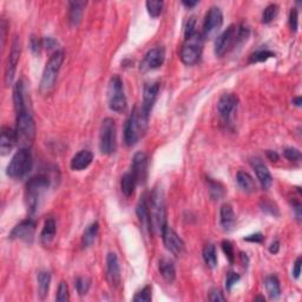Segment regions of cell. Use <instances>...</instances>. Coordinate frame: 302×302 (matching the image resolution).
<instances>
[{
    "mask_svg": "<svg viewBox=\"0 0 302 302\" xmlns=\"http://www.w3.org/2000/svg\"><path fill=\"white\" fill-rule=\"evenodd\" d=\"M203 50V34L196 30V20L190 18L186 27V38L181 47V60L186 65H195Z\"/></svg>",
    "mask_w": 302,
    "mask_h": 302,
    "instance_id": "1",
    "label": "cell"
},
{
    "mask_svg": "<svg viewBox=\"0 0 302 302\" xmlns=\"http://www.w3.org/2000/svg\"><path fill=\"white\" fill-rule=\"evenodd\" d=\"M251 34V30L245 25H230L216 39L215 54L217 57L226 56L228 52L245 43Z\"/></svg>",
    "mask_w": 302,
    "mask_h": 302,
    "instance_id": "2",
    "label": "cell"
},
{
    "mask_svg": "<svg viewBox=\"0 0 302 302\" xmlns=\"http://www.w3.org/2000/svg\"><path fill=\"white\" fill-rule=\"evenodd\" d=\"M149 210H150L151 232L156 235H162L167 227V208L163 190L161 188H155L149 197Z\"/></svg>",
    "mask_w": 302,
    "mask_h": 302,
    "instance_id": "3",
    "label": "cell"
},
{
    "mask_svg": "<svg viewBox=\"0 0 302 302\" xmlns=\"http://www.w3.org/2000/svg\"><path fill=\"white\" fill-rule=\"evenodd\" d=\"M50 187V180L45 175H35L26 184L25 201L27 210L31 214L37 213L45 193Z\"/></svg>",
    "mask_w": 302,
    "mask_h": 302,
    "instance_id": "4",
    "label": "cell"
},
{
    "mask_svg": "<svg viewBox=\"0 0 302 302\" xmlns=\"http://www.w3.org/2000/svg\"><path fill=\"white\" fill-rule=\"evenodd\" d=\"M64 61V52L63 51H56L52 54L50 59L45 65V69L41 76L40 80V90L41 95H50L52 90L56 86V82L58 78V73H59L61 65Z\"/></svg>",
    "mask_w": 302,
    "mask_h": 302,
    "instance_id": "5",
    "label": "cell"
},
{
    "mask_svg": "<svg viewBox=\"0 0 302 302\" xmlns=\"http://www.w3.org/2000/svg\"><path fill=\"white\" fill-rule=\"evenodd\" d=\"M15 134H17V141L20 148H30L33 144L35 138V124L33 117L27 108L17 112Z\"/></svg>",
    "mask_w": 302,
    "mask_h": 302,
    "instance_id": "6",
    "label": "cell"
},
{
    "mask_svg": "<svg viewBox=\"0 0 302 302\" xmlns=\"http://www.w3.org/2000/svg\"><path fill=\"white\" fill-rule=\"evenodd\" d=\"M32 167H33V160H32L30 148H20L8 163L6 173L11 178L20 180L30 173Z\"/></svg>",
    "mask_w": 302,
    "mask_h": 302,
    "instance_id": "7",
    "label": "cell"
},
{
    "mask_svg": "<svg viewBox=\"0 0 302 302\" xmlns=\"http://www.w3.org/2000/svg\"><path fill=\"white\" fill-rule=\"evenodd\" d=\"M148 125V119L141 115L139 109L135 108L124 126V141L128 147H134L137 144L139 138L144 134Z\"/></svg>",
    "mask_w": 302,
    "mask_h": 302,
    "instance_id": "8",
    "label": "cell"
},
{
    "mask_svg": "<svg viewBox=\"0 0 302 302\" xmlns=\"http://www.w3.org/2000/svg\"><path fill=\"white\" fill-rule=\"evenodd\" d=\"M109 108L115 112H124L126 109V97L122 79L118 76H112L108 85Z\"/></svg>",
    "mask_w": 302,
    "mask_h": 302,
    "instance_id": "9",
    "label": "cell"
},
{
    "mask_svg": "<svg viewBox=\"0 0 302 302\" xmlns=\"http://www.w3.org/2000/svg\"><path fill=\"white\" fill-rule=\"evenodd\" d=\"M117 132L116 122L111 117H108L102 122L99 134V149L103 155H112L116 150Z\"/></svg>",
    "mask_w": 302,
    "mask_h": 302,
    "instance_id": "10",
    "label": "cell"
},
{
    "mask_svg": "<svg viewBox=\"0 0 302 302\" xmlns=\"http://www.w3.org/2000/svg\"><path fill=\"white\" fill-rule=\"evenodd\" d=\"M223 25V13L220 7L214 6L207 12L203 24V37L212 39L217 34Z\"/></svg>",
    "mask_w": 302,
    "mask_h": 302,
    "instance_id": "11",
    "label": "cell"
},
{
    "mask_svg": "<svg viewBox=\"0 0 302 302\" xmlns=\"http://www.w3.org/2000/svg\"><path fill=\"white\" fill-rule=\"evenodd\" d=\"M21 53V46H20V40L18 37H15L12 41V47L9 51L7 61H6V67H5V84L9 85L13 82V78H14L15 70H17V65L20 58Z\"/></svg>",
    "mask_w": 302,
    "mask_h": 302,
    "instance_id": "12",
    "label": "cell"
},
{
    "mask_svg": "<svg viewBox=\"0 0 302 302\" xmlns=\"http://www.w3.org/2000/svg\"><path fill=\"white\" fill-rule=\"evenodd\" d=\"M239 98L238 96L233 93H225L221 96V98L217 103V110H219L220 117L225 123H230L233 118L234 112L238 108Z\"/></svg>",
    "mask_w": 302,
    "mask_h": 302,
    "instance_id": "13",
    "label": "cell"
},
{
    "mask_svg": "<svg viewBox=\"0 0 302 302\" xmlns=\"http://www.w3.org/2000/svg\"><path fill=\"white\" fill-rule=\"evenodd\" d=\"M162 239H163L165 248H167L171 254L175 256H181L183 254L186 245H184L183 240L178 236V234L175 232L174 229H171L170 227L168 226L165 227L163 233H162Z\"/></svg>",
    "mask_w": 302,
    "mask_h": 302,
    "instance_id": "14",
    "label": "cell"
},
{
    "mask_svg": "<svg viewBox=\"0 0 302 302\" xmlns=\"http://www.w3.org/2000/svg\"><path fill=\"white\" fill-rule=\"evenodd\" d=\"M35 232V222L32 219H27L21 221L19 225H17L12 229L9 234V239L11 240H20V241L31 243L33 241Z\"/></svg>",
    "mask_w": 302,
    "mask_h": 302,
    "instance_id": "15",
    "label": "cell"
},
{
    "mask_svg": "<svg viewBox=\"0 0 302 302\" xmlns=\"http://www.w3.org/2000/svg\"><path fill=\"white\" fill-rule=\"evenodd\" d=\"M131 174L136 178L137 184H143L148 178V156L145 152H136L131 163Z\"/></svg>",
    "mask_w": 302,
    "mask_h": 302,
    "instance_id": "16",
    "label": "cell"
},
{
    "mask_svg": "<svg viewBox=\"0 0 302 302\" xmlns=\"http://www.w3.org/2000/svg\"><path fill=\"white\" fill-rule=\"evenodd\" d=\"M158 91H160V84L158 83L147 84L144 87L142 108L139 109V111H141V115L144 117L145 119H149L151 110L154 108V104L156 102V99H157Z\"/></svg>",
    "mask_w": 302,
    "mask_h": 302,
    "instance_id": "17",
    "label": "cell"
},
{
    "mask_svg": "<svg viewBox=\"0 0 302 302\" xmlns=\"http://www.w3.org/2000/svg\"><path fill=\"white\" fill-rule=\"evenodd\" d=\"M106 278L112 288H118L121 286V266L115 253H109L106 256Z\"/></svg>",
    "mask_w": 302,
    "mask_h": 302,
    "instance_id": "18",
    "label": "cell"
},
{
    "mask_svg": "<svg viewBox=\"0 0 302 302\" xmlns=\"http://www.w3.org/2000/svg\"><path fill=\"white\" fill-rule=\"evenodd\" d=\"M165 59V50L163 47L157 46L151 48L145 54L144 60L142 63V67L145 70H155L162 66Z\"/></svg>",
    "mask_w": 302,
    "mask_h": 302,
    "instance_id": "19",
    "label": "cell"
},
{
    "mask_svg": "<svg viewBox=\"0 0 302 302\" xmlns=\"http://www.w3.org/2000/svg\"><path fill=\"white\" fill-rule=\"evenodd\" d=\"M17 134L15 130L9 126H2L1 128V137H0V154L6 156L9 151L17 144Z\"/></svg>",
    "mask_w": 302,
    "mask_h": 302,
    "instance_id": "20",
    "label": "cell"
},
{
    "mask_svg": "<svg viewBox=\"0 0 302 302\" xmlns=\"http://www.w3.org/2000/svg\"><path fill=\"white\" fill-rule=\"evenodd\" d=\"M252 165L254 168L256 176H258V180L261 184V187L264 189H269L273 184V177L271 171L268 170V168L266 167L264 162H262L260 158H254L252 161Z\"/></svg>",
    "mask_w": 302,
    "mask_h": 302,
    "instance_id": "21",
    "label": "cell"
},
{
    "mask_svg": "<svg viewBox=\"0 0 302 302\" xmlns=\"http://www.w3.org/2000/svg\"><path fill=\"white\" fill-rule=\"evenodd\" d=\"M137 216L143 229L151 232V222H150V210H149V199L147 195H143L137 204Z\"/></svg>",
    "mask_w": 302,
    "mask_h": 302,
    "instance_id": "22",
    "label": "cell"
},
{
    "mask_svg": "<svg viewBox=\"0 0 302 302\" xmlns=\"http://www.w3.org/2000/svg\"><path fill=\"white\" fill-rule=\"evenodd\" d=\"M220 223L223 230L226 232H232L236 225V215L234 213L233 207L226 203L221 207L220 210Z\"/></svg>",
    "mask_w": 302,
    "mask_h": 302,
    "instance_id": "23",
    "label": "cell"
},
{
    "mask_svg": "<svg viewBox=\"0 0 302 302\" xmlns=\"http://www.w3.org/2000/svg\"><path fill=\"white\" fill-rule=\"evenodd\" d=\"M93 161V154L89 150H82L77 152L70 162V167L74 171H82L86 169Z\"/></svg>",
    "mask_w": 302,
    "mask_h": 302,
    "instance_id": "24",
    "label": "cell"
},
{
    "mask_svg": "<svg viewBox=\"0 0 302 302\" xmlns=\"http://www.w3.org/2000/svg\"><path fill=\"white\" fill-rule=\"evenodd\" d=\"M158 269H160L162 278L169 284H173L176 279V268H175L174 262L170 259H162L158 264Z\"/></svg>",
    "mask_w": 302,
    "mask_h": 302,
    "instance_id": "25",
    "label": "cell"
},
{
    "mask_svg": "<svg viewBox=\"0 0 302 302\" xmlns=\"http://www.w3.org/2000/svg\"><path fill=\"white\" fill-rule=\"evenodd\" d=\"M69 21L72 26L79 25L82 20L84 8L86 6V1H70L69 2Z\"/></svg>",
    "mask_w": 302,
    "mask_h": 302,
    "instance_id": "26",
    "label": "cell"
},
{
    "mask_svg": "<svg viewBox=\"0 0 302 302\" xmlns=\"http://www.w3.org/2000/svg\"><path fill=\"white\" fill-rule=\"evenodd\" d=\"M56 232H57V225L54 219H47L45 221L43 230L40 233V241L43 245L48 246L50 243L54 240V236H56Z\"/></svg>",
    "mask_w": 302,
    "mask_h": 302,
    "instance_id": "27",
    "label": "cell"
},
{
    "mask_svg": "<svg viewBox=\"0 0 302 302\" xmlns=\"http://www.w3.org/2000/svg\"><path fill=\"white\" fill-rule=\"evenodd\" d=\"M236 181H238L239 187L245 191V193L252 194L256 191V183L251 175H249L247 171L240 170L238 175H236Z\"/></svg>",
    "mask_w": 302,
    "mask_h": 302,
    "instance_id": "28",
    "label": "cell"
},
{
    "mask_svg": "<svg viewBox=\"0 0 302 302\" xmlns=\"http://www.w3.org/2000/svg\"><path fill=\"white\" fill-rule=\"evenodd\" d=\"M13 103H14L15 112H19L21 111V110L26 109L24 97V84H22V80H18V82L15 83L14 89H13Z\"/></svg>",
    "mask_w": 302,
    "mask_h": 302,
    "instance_id": "29",
    "label": "cell"
},
{
    "mask_svg": "<svg viewBox=\"0 0 302 302\" xmlns=\"http://www.w3.org/2000/svg\"><path fill=\"white\" fill-rule=\"evenodd\" d=\"M98 232H99V225L97 222L91 223V225L84 230L82 236L83 248H89V247L93 245V242L96 241L97 236H98Z\"/></svg>",
    "mask_w": 302,
    "mask_h": 302,
    "instance_id": "30",
    "label": "cell"
},
{
    "mask_svg": "<svg viewBox=\"0 0 302 302\" xmlns=\"http://www.w3.org/2000/svg\"><path fill=\"white\" fill-rule=\"evenodd\" d=\"M38 282V294L41 299H44L48 293L51 284V274L46 271H40L37 275Z\"/></svg>",
    "mask_w": 302,
    "mask_h": 302,
    "instance_id": "31",
    "label": "cell"
},
{
    "mask_svg": "<svg viewBox=\"0 0 302 302\" xmlns=\"http://www.w3.org/2000/svg\"><path fill=\"white\" fill-rule=\"evenodd\" d=\"M266 291L271 299H278L281 295V286L279 279L275 275H271L265 280Z\"/></svg>",
    "mask_w": 302,
    "mask_h": 302,
    "instance_id": "32",
    "label": "cell"
},
{
    "mask_svg": "<svg viewBox=\"0 0 302 302\" xmlns=\"http://www.w3.org/2000/svg\"><path fill=\"white\" fill-rule=\"evenodd\" d=\"M136 186H137V182H136V178L134 175L131 174V171L123 175L122 182H121V188H122V193L124 194L126 197H130L132 194L135 193Z\"/></svg>",
    "mask_w": 302,
    "mask_h": 302,
    "instance_id": "33",
    "label": "cell"
},
{
    "mask_svg": "<svg viewBox=\"0 0 302 302\" xmlns=\"http://www.w3.org/2000/svg\"><path fill=\"white\" fill-rule=\"evenodd\" d=\"M202 255H203V260H204V262H206L207 267H209L212 269L216 268V266H217V254H216L215 246L207 245L206 247H204Z\"/></svg>",
    "mask_w": 302,
    "mask_h": 302,
    "instance_id": "34",
    "label": "cell"
},
{
    "mask_svg": "<svg viewBox=\"0 0 302 302\" xmlns=\"http://www.w3.org/2000/svg\"><path fill=\"white\" fill-rule=\"evenodd\" d=\"M145 6H147L149 14H150L152 18H157L160 17L162 11H163L164 2L161 1V0H148V1L145 2Z\"/></svg>",
    "mask_w": 302,
    "mask_h": 302,
    "instance_id": "35",
    "label": "cell"
},
{
    "mask_svg": "<svg viewBox=\"0 0 302 302\" xmlns=\"http://www.w3.org/2000/svg\"><path fill=\"white\" fill-rule=\"evenodd\" d=\"M208 186H209V193L210 196L214 200H220L225 196V188L219 182L213 181L212 178H208Z\"/></svg>",
    "mask_w": 302,
    "mask_h": 302,
    "instance_id": "36",
    "label": "cell"
},
{
    "mask_svg": "<svg viewBox=\"0 0 302 302\" xmlns=\"http://www.w3.org/2000/svg\"><path fill=\"white\" fill-rule=\"evenodd\" d=\"M278 12H279L278 5L275 4L268 5L267 7L265 8L264 13H262V22H264V24H269V22H272L278 15Z\"/></svg>",
    "mask_w": 302,
    "mask_h": 302,
    "instance_id": "37",
    "label": "cell"
},
{
    "mask_svg": "<svg viewBox=\"0 0 302 302\" xmlns=\"http://www.w3.org/2000/svg\"><path fill=\"white\" fill-rule=\"evenodd\" d=\"M275 57V53L269 50H259L254 52L251 56V63H260V61H266L269 58Z\"/></svg>",
    "mask_w": 302,
    "mask_h": 302,
    "instance_id": "38",
    "label": "cell"
},
{
    "mask_svg": "<svg viewBox=\"0 0 302 302\" xmlns=\"http://www.w3.org/2000/svg\"><path fill=\"white\" fill-rule=\"evenodd\" d=\"M152 299V290L150 286H145L142 291L135 295L132 300L136 302H150Z\"/></svg>",
    "mask_w": 302,
    "mask_h": 302,
    "instance_id": "39",
    "label": "cell"
},
{
    "mask_svg": "<svg viewBox=\"0 0 302 302\" xmlns=\"http://www.w3.org/2000/svg\"><path fill=\"white\" fill-rule=\"evenodd\" d=\"M56 300L59 302H66L70 300V294H69V287H67L66 282L61 281L59 287H58V292L56 295Z\"/></svg>",
    "mask_w": 302,
    "mask_h": 302,
    "instance_id": "40",
    "label": "cell"
},
{
    "mask_svg": "<svg viewBox=\"0 0 302 302\" xmlns=\"http://www.w3.org/2000/svg\"><path fill=\"white\" fill-rule=\"evenodd\" d=\"M76 290L79 295H85L90 290V280L86 278H78L76 280Z\"/></svg>",
    "mask_w": 302,
    "mask_h": 302,
    "instance_id": "41",
    "label": "cell"
},
{
    "mask_svg": "<svg viewBox=\"0 0 302 302\" xmlns=\"http://www.w3.org/2000/svg\"><path fill=\"white\" fill-rule=\"evenodd\" d=\"M222 249L227 258H228L230 264H234V261H235V253H234V247L232 242L228 241V240H225L222 242Z\"/></svg>",
    "mask_w": 302,
    "mask_h": 302,
    "instance_id": "42",
    "label": "cell"
},
{
    "mask_svg": "<svg viewBox=\"0 0 302 302\" xmlns=\"http://www.w3.org/2000/svg\"><path fill=\"white\" fill-rule=\"evenodd\" d=\"M284 155H285V157L287 158L288 161L298 162V161L301 160V152L299 151L298 149H295V148H287V149H285Z\"/></svg>",
    "mask_w": 302,
    "mask_h": 302,
    "instance_id": "43",
    "label": "cell"
},
{
    "mask_svg": "<svg viewBox=\"0 0 302 302\" xmlns=\"http://www.w3.org/2000/svg\"><path fill=\"white\" fill-rule=\"evenodd\" d=\"M240 279H241V277H240L239 274H236V273H233L230 272L228 275H227V280H226V288L227 291H232L233 286H235L238 282L240 281Z\"/></svg>",
    "mask_w": 302,
    "mask_h": 302,
    "instance_id": "44",
    "label": "cell"
},
{
    "mask_svg": "<svg viewBox=\"0 0 302 302\" xmlns=\"http://www.w3.org/2000/svg\"><path fill=\"white\" fill-rule=\"evenodd\" d=\"M290 26H291L292 31H293V32L298 31L299 14H298V9L297 8H292V11L290 13Z\"/></svg>",
    "mask_w": 302,
    "mask_h": 302,
    "instance_id": "45",
    "label": "cell"
},
{
    "mask_svg": "<svg viewBox=\"0 0 302 302\" xmlns=\"http://www.w3.org/2000/svg\"><path fill=\"white\" fill-rule=\"evenodd\" d=\"M30 47H31V51L33 52L34 54H38L39 52H40L41 47H43V40H40V39H38L37 37H34V35H32V38L30 40Z\"/></svg>",
    "mask_w": 302,
    "mask_h": 302,
    "instance_id": "46",
    "label": "cell"
},
{
    "mask_svg": "<svg viewBox=\"0 0 302 302\" xmlns=\"http://www.w3.org/2000/svg\"><path fill=\"white\" fill-rule=\"evenodd\" d=\"M261 207H262V210H264V212H266V213L272 214V215H274V216L279 215L278 208L275 207L272 202H265Z\"/></svg>",
    "mask_w": 302,
    "mask_h": 302,
    "instance_id": "47",
    "label": "cell"
},
{
    "mask_svg": "<svg viewBox=\"0 0 302 302\" xmlns=\"http://www.w3.org/2000/svg\"><path fill=\"white\" fill-rule=\"evenodd\" d=\"M6 31H7V22L4 18L1 19V24H0V38H1V47L4 48L6 43Z\"/></svg>",
    "mask_w": 302,
    "mask_h": 302,
    "instance_id": "48",
    "label": "cell"
},
{
    "mask_svg": "<svg viewBox=\"0 0 302 302\" xmlns=\"http://www.w3.org/2000/svg\"><path fill=\"white\" fill-rule=\"evenodd\" d=\"M247 242H253V243H261L265 240V236L262 235L261 233H256V234H252V235H248L247 238L243 239Z\"/></svg>",
    "mask_w": 302,
    "mask_h": 302,
    "instance_id": "49",
    "label": "cell"
},
{
    "mask_svg": "<svg viewBox=\"0 0 302 302\" xmlns=\"http://www.w3.org/2000/svg\"><path fill=\"white\" fill-rule=\"evenodd\" d=\"M209 300L213 301V302L225 301L226 298L223 297V294L221 293V292L219 290H213L212 292H210V294H209Z\"/></svg>",
    "mask_w": 302,
    "mask_h": 302,
    "instance_id": "50",
    "label": "cell"
},
{
    "mask_svg": "<svg viewBox=\"0 0 302 302\" xmlns=\"http://www.w3.org/2000/svg\"><path fill=\"white\" fill-rule=\"evenodd\" d=\"M301 265H302V259L301 258H298L297 261H295L294 264V268H293V275L295 279H299L300 278V274H301Z\"/></svg>",
    "mask_w": 302,
    "mask_h": 302,
    "instance_id": "51",
    "label": "cell"
},
{
    "mask_svg": "<svg viewBox=\"0 0 302 302\" xmlns=\"http://www.w3.org/2000/svg\"><path fill=\"white\" fill-rule=\"evenodd\" d=\"M56 45H57V41L54 40L53 38L47 37V38H44V39H43V47L52 48V47L56 46Z\"/></svg>",
    "mask_w": 302,
    "mask_h": 302,
    "instance_id": "52",
    "label": "cell"
},
{
    "mask_svg": "<svg viewBox=\"0 0 302 302\" xmlns=\"http://www.w3.org/2000/svg\"><path fill=\"white\" fill-rule=\"evenodd\" d=\"M279 251H280V242L279 241H274L269 246V252H271L272 254H278Z\"/></svg>",
    "mask_w": 302,
    "mask_h": 302,
    "instance_id": "53",
    "label": "cell"
},
{
    "mask_svg": "<svg viewBox=\"0 0 302 302\" xmlns=\"http://www.w3.org/2000/svg\"><path fill=\"white\" fill-rule=\"evenodd\" d=\"M182 4H183L188 8H191V7H195V6L199 4V1H186V0H184V1H182Z\"/></svg>",
    "mask_w": 302,
    "mask_h": 302,
    "instance_id": "54",
    "label": "cell"
},
{
    "mask_svg": "<svg viewBox=\"0 0 302 302\" xmlns=\"http://www.w3.org/2000/svg\"><path fill=\"white\" fill-rule=\"evenodd\" d=\"M267 155L272 161H278L279 160V155L275 151H268Z\"/></svg>",
    "mask_w": 302,
    "mask_h": 302,
    "instance_id": "55",
    "label": "cell"
},
{
    "mask_svg": "<svg viewBox=\"0 0 302 302\" xmlns=\"http://www.w3.org/2000/svg\"><path fill=\"white\" fill-rule=\"evenodd\" d=\"M293 104H294L295 106H298V108H300L301 104H302L301 97H297V98H294V99H293Z\"/></svg>",
    "mask_w": 302,
    "mask_h": 302,
    "instance_id": "56",
    "label": "cell"
},
{
    "mask_svg": "<svg viewBox=\"0 0 302 302\" xmlns=\"http://www.w3.org/2000/svg\"><path fill=\"white\" fill-rule=\"evenodd\" d=\"M255 300H261V301H265V298H262V297H258V298H255Z\"/></svg>",
    "mask_w": 302,
    "mask_h": 302,
    "instance_id": "57",
    "label": "cell"
}]
</instances>
